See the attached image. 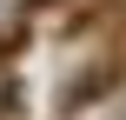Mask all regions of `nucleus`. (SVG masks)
Listing matches in <instances>:
<instances>
[{"mask_svg":"<svg viewBox=\"0 0 126 120\" xmlns=\"http://www.w3.org/2000/svg\"><path fill=\"white\" fill-rule=\"evenodd\" d=\"M126 87V40L120 47H106L93 67H80L66 87H60V100H53V120H80V114H93L100 100H113Z\"/></svg>","mask_w":126,"mask_h":120,"instance_id":"1","label":"nucleus"},{"mask_svg":"<svg viewBox=\"0 0 126 120\" xmlns=\"http://www.w3.org/2000/svg\"><path fill=\"white\" fill-rule=\"evenodd\" d=\"M126 20V0H73V13L60 20V40H86L100 27H120Z\"/></svg>","mask_w":126,"mask_h":120,"instance_id":"2","label":"nucleus"},{"mask_svg":"<svg viewBox=\"0 0 126 120\" xmlns=\"http://www.w3.org/2000/svg\"><path fill=\"white\" fill-rule=\"evenodd\" d=\"M27 47H33V27H27V20H13V27H0V67H7V60H20Z\"/></svg>","mask_w":126,"mask_h":120,"instance_id":"3","label":"nucleus"},{"mask_svg":"<svg viewBox=\"0 0 126 120\" xmlns=\"http://www.w3.org/2000/svg\"><path fill=\"white\" fill-rule=\"evenodd\" d=\"M53 7H73V0H20V7H13V13H20V20H27V13H53Z\"/></svg>","mask_w":126,"mask_h":120,"instance_id":"4","label":"nucleus"},{"mask_svg":"<svg viewBox=\"0 0 126 120\" xmlns=\"http://www.w3.org/2000/svg\"><path fill=\"white\" fill-rule=\"evenodd\" d=\"M113 120H126V100H120V107H113Z\"/></svg>","mask_w":126,"mask_h":120,"instance_id":"5","label":"nucleus"}]
</instances>
